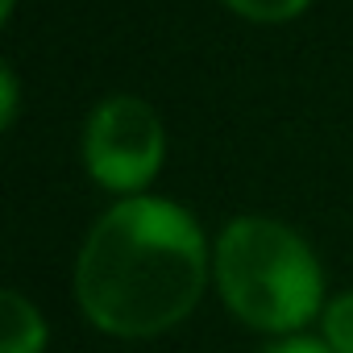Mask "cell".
Listing matches in <instances>:
<instances>
[{
  "mask_svg": "<svg viewBox=\"0 0 353 353\" xmlns=\"http://www.w3.org/2000/svg\"><path fill=\"white\" fill-rule=\"evenodd\" d=\"M17 100H21V83L13 67H0V125L13 129L17 125Z\"/></svg>",
  "mask_w": 353,
  "mask_h": 353,
  "instance_id": "obj_8",
  "label": "cell"
},
{
  "mask_svg": "<svg viewBox=\"0 0 353 353\" xmlns=\"http://www.w3.org/2000/svg\"><path fill=\"white\" fill-rule=\"evenodd\" d=\"M13 5L17 0H0V17H13Z\"/></svg>",
  "mask_w": 353,
  "mask_h": 353,
  "instance_id": "obj_9",
  "label": "cell"
},
{
  "mask_svg": "<svg viewBox=\"0 0 353 353\" xmlns=\"http://www.w3.org/2000/svg\"><path fill=\"white\" fill-rule=\"evenodd\" d=\"M212 287L245 328L266 336L303 332L328 303L312 241L274 216H233L216 233Z\"/></svg>",
  "mask_w": 353,
  "mask_h": 353,
  "instance_id": "obj_2",
  "label": "cell"
},
{
  "mask_svg": "<svg viewBox=\"0 0 353 353\" xmlns=\"http://www.w3.org/2000/svg\"><path fill=\"white\" fill-rule=\"evenodd\" d=\"M316 324H320V336L332 345V353H353V287L332 295Z\"/></svg>",
  "mask_w": 353,
  "mask_h": 353,
  "instance_id": "obj_5",
  "label": "cell"
},
{
  "mask_svg": "<svg viewBox=\"0 0 353 353\" xmlns=\"http://www.w3.org/2000/svg\"><path fill=\"white\" fill-rule=\"evenodd\" d=\"M262 353H332V345L316 332H291V336H274Z\"/></svg>",
  "mask_w": 353,
  "mask_h": 353,
  "instance_id": "obj_7",
  "label": "cell"
},
{
  "mask_svg": "<svg viewBox=\"0 0 353 353\" xmlns=\"http://www.w3.org/2000/svg\"><path fill=\"white\" fill-rule=\"evenodd\" d=\"M221 5L254 26H283L291 17H299L312 0H221Z\"/></svg>",
  "mask_w": 353,
  "mask_h": 353,
  "instance_id": "obj_6",
  "label": "cell"
},
{
  "mask_svg": "<svg viewBox=\"0 0 353 353\" xmlns=\"http://www.w3.org/2000/svg\"><path fill=\"white\" fill-rule=\"evenodd\" d=\"M50 345V324L42 307L17 291L5 287L0 291V353H46Z\"/></svg>",
  "mask_w": 353,
  "mask_h": 353,
  "instance_id": "obj_4",
  "label": "cell"
},
{
  "mask_svg": "<svg viewBox=\"0 0 353 353\" xmlns=\"http://www.w3.org/2000/svg\"><path fill=\"white\" fill-rule=\"evenodd\" d=\"M83 166L88 179L108 196H145V188L166 166V125L141 96H104L83 125Z\"/></svg>",
  "mask_w": 353,
  "mask_h": 353,
  "instance_id": "obj_3",
  "label": "cell"
},
{
  "mask_svg": "<svg viewBox=\"0 0 353 353\" xmlns=\"http://www.w3.org/2000/svg\"><path fill=\"white\" fill-rule=\"evenodd\" d=\"M212 283V241L192 208L125 196L88 229L75 258V303L92 328L150 341L179 328Z\"/></svg>",
  "mask_w": 353,
  "mask_h": 353,
  "instance_id": "obj_1",
  "label": "cell"
}]
</instances>
